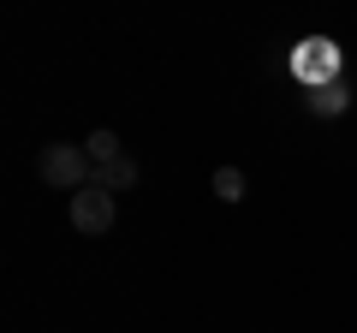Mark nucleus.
Wrapping results in <instances>:
<instances>
[{"label":"nucleus","mask_w":357,"mask_h":333,"mask_svg":"<svg viewBox=\"0 0 357 333\" xmlns=\"http://www.w3.org/2000/svg\"><path fill=\"white\" fill-rule=\"evenodd\" d=\"M292 77H298V84H310V90L340 84V42H333V36H304L292 48Z\"/></svg>","instance_id":"1"},{"label":"nucleus","mask_w":357,"mask_h":333,"mask_svg":"<svg viewBox=\"0 0 357 333\" xmlns=\"http://www.w3.org/2000/svg\"><path fill=\"white\" fill-rule=\"evenodd\" d=\"M42 179H48L54 191H84V185L96 179V166H89V155L77 149V143H48V149H42Z\"/></svg>","instance_id":"2"},{"label":"nucleus","mask_w":357,"mask_h":333,"mask_svg":"<svg viewBox=\"0 0 357 333\" xmlns=\"http://www.w3.org/2000/svg\"><path fill=\"white\" fill-rule=\"evenodd\" d=\"M114 191H107V185H96L89 179L84 191H72V226L84 232V238H102V232H114Z\"/></svg>","instance_id":"3"},{"label":"nucleus","mask_w":357,"mask_h":333,"mask_svg":"<svg viewBox=\"0 0 357 333\" xmlns=\"http://www.w3.org/2000/svg\"><path fill=\"white\" fill-rule=\"evenodd\" d=\"M96 185H107V191H131V185H137V161H131V155H119V161L96 166Z\"/></svg>","instance_id":"4"},{"label":"nucleus","mask_w":357,"mask_h":333,"mask_svg":"<svg viewBox=\"0 0 357 333\" xmlns=\"http://www.w3.org/2000/svg\"><path fill=\"white\" fill-rule=\"evenodd\" d=\"M84 155H89V166H107V161H119V137L114 131H89V143H84Z\"/></svg>","instance_id":"5"},{"label":"nucleus","mask_w":357,"mask_h":333,"mask_svg":"<svg viewBox=\"0 0 357 333\" xmlns=\"http://www.w3.org/2000/svg\"><path fill=\"white\" fill-rule=\"evenodd\" d=\"M310 107H316L321 119H333V114H345V107H351V90H345V84H328V90L310 95Z\"/></svg>","instance_id":"6"},{"label":"nucleus","mask_w":357,"mask_h":333,"mask_svg":"<svg viewBox=\"0 0 357 333\" xmlns=\"http://www.w3.org/2000/svg\"><path fill=\"white\" fill-rule=\"evenodd\" d=\"M215 196H220V203H238V196H244V173H238V166H215Z\"/></svg>","instance_id":"7"}]
</instances>
